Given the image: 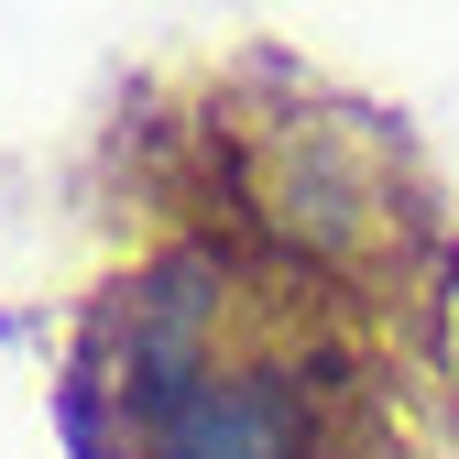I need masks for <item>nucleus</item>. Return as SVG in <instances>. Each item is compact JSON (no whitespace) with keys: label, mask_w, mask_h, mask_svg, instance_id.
I'll list each match as a JSON object with an SVG mask.
<instances>
[{"label":"nucleus","mask_w":459,"mask_h":459,"mask_svg":"<svg viewBox=\"0 0 459 459\" xmlns=\"http://www.w3.org/2000/svg\"><path fill=\"white\" fill-rule=\"evenodd\" d=\"M459 296L263 230H132L55 351L66 459H437Z\"/></svg>","instance_id":"nucleus-1"},{"label":"nucleus","mask_w":459,"mask_h":459,"mask_svg":"<svg viewBox=\"0 0 459 459\" xmlns=\"http://www.w3.org/2000/svg\"><path fill=\"white\" fill-rule=\"evenodd\" d=\"M99 208L121 241L132 230H263V241L459 296V230L405 121L339 99L273 44L143 77L121 121L99 132Z\"/></svg>","instance_id":"nucleus-2"}]
</instances>
